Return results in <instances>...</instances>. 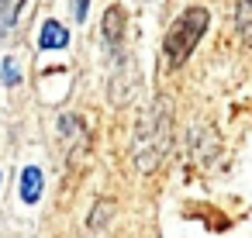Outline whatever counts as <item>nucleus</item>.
Segmentation results:
<instances>
[{"mask_svg": "<svg viewBox=\"0 0 252 238\" xmlns=\"http://www.w3.org/2000/svg\"><path fill=\"white\" fill-rule=\"evenodd\" d=\"M25 4H28V0H0V42H4V38L18 28Z\"/></svg>", "mask_w": 252, "mask_h": 238, "instance_id": "39448f33", "label": "nucleus"}, {"mask_svg": "<svg viewBox=\"0 0 252 238\" xmlns=\"http://www.w3.org/2000/svg\"><path fill=\"white\" fill-rule=\"evenodd\" d=\"M207 25H211L207 7H187V11L173 21V28H169L166 38H162V56H166V62H169L173 69L190 59V52H193L197 42L204 38Z\"/></svg>", "mask_w": 252, "mask_h": 238, "instance_id": "f03ea898", "label": "nucleus"}, {"mask_svg": "<svg viewBox=\"0 0 252 238\" xmlns=\"http://www.w3.org/2000/svg\"><path fill=\"white\" fill-rule=\"evenodd\" d=\"M87 11H90V0H73V14H76V25L87 21Z\"/></svg>", "mask_w": 252, "mask_h": 238, "instance_id": "1a4fd4ad", "label": "nucleus"}, {"mask_svg": "<svg viewBox=\"0 0 252 238\" xmlns=\"http://www.w3.org/2000/svg\"><path fill=\"white\" fill-rule=\"evenodd\" d=\"M0 183H4V173H0Z\"/></svg>", "mask_w": 252, "mask_h": 238, "instance_id": "9d476101", "label": "nucleus"}, {"mask_svg": "<svg viewBox=\"0 0 252 238\" xmlns=\"http://www.w3.org/2000/svg\"><path fill=\"white\" fill-rule=\"evenodd\" d=\"M42 186H45V176L38 166H28L21 173V183H18V193H21V204H38L42 197Z\"/></svg>", "mask_w": 252, "mask_h": 238, "instance_id": "20e7f679", "label": "nucleus"}, {"mask_svg": "<svg viewBox=\"0 0 252 238\" xmlns=\"http://www.w3.org/2000/svg\"><path fill=\"white\" fill-rule=\"evenodd\" d=\"M169 142H173V107L166 97H156L149 114H142L138 131H135V166L142 173H152L166 159Z\"/></svg>", "mask_w": 252, "mask_h": 238, "instance_id": "f257e3e1", "label": "nucleus"}, {"mask_svg": "<svg viewBox=\"0 0 252 238\" xmlns=\"http://www.w3.org/2000/svg\"><path fill=\"white\" fill-rule=\"evenodd\" d=\"M235 25H238V35L252 45V0H242L238 11H235Z\"/></svg>", "mask_w": 252, "mask_h": 238, "instance_id": "0eeeda50", "label": "nucleus"}, {"mask_svg": "<svg viewBox=\"0 0 252 238\" xmlns=\"http://www.w3.org/2000/svg\"><path fill=\"white\" fill-rule=\"evenodd\" d=\"M0 80H4V87H18L21 83V62L18 59H4L0 62Z\"/></svg>", "mask_w": 252, "mask_h": 238, "instance_id": "6e6552de", "label": "nucleus"}, {"mask_svg": "<svg viewBox=\"0 0 252 238\" xmlns=\"http://www.w3.org/2000/svg\"><path fill=\"white\" fill-rule=\"evenodd\" d=\"M100 35H104V42H107V49L111 52H118L121 49V38H125V11L114 4V7H107V14H104V25H100Z\"/></svg>", "mask_w": 252, "mask_h": 238, "instance_id": "7ed1b4c3", "label": "nucleus"}, {"mask_svg": "<svg viewBox=\"0 0 252 238\" xmlns=\"http://www.w3.org/2000/svg\"><path fill=\"white\" fill-rule=\"evenodd\" d=\"M38 45H42V49H66V45H69V31H66L59 21L49 18V21L42 25V31H38Z\"/></svg>", "mask_w": 252, "mask_h": 238, "instance_id": "423d86ee", "label": "nucleus"}]
</instances>
